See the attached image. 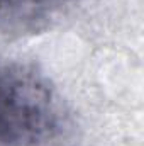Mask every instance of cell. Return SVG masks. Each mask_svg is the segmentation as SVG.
Masks as SVG:
<instances>
[{
  "mask_svg": "<svg viewBox=\"0 0 144 146\" xmlns=\"http://www.w3.org/2000/svg\"><path fill=\"white\" fill-rule=\"evenodd\" d=\"M59 126L61 109L49 82L26 63L0 58V146H41Z\"/></svg>",
  "mask_w": 144,
  "mask_h": 146,
  "instance_id": "obj_1",
  "label": "cell"
},
{
  "mask_svg": "<svg viewBox=\"0 0 144 146\" xmlns=\"http://www.w3.org/2000/svg\"><path fill=\"white\" fill-rule=\"evenodd\" d=\"M70 2L71 0H0V31L7 34L37 33Z\"/></svg>",
  "mask_w": 144,
  "mask_h": 146,
  "instance_id": "obj_2",
  "label": "cell"
}]
</instances>
